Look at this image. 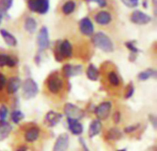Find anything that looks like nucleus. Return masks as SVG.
Here are the masks:
<instances>
[{"mask_svg":"<svg viewBox=\"0 0 157 151\" xmlns=\"http://www.w3.org/2000/svg\"><path fill=\"white\" fill-rule=\"evenodd\" d=\"M92 42L97 48L100 49L105 53H111L114 51V44L111 39L102 31L97 32L93 36Z\"/></svg>","mask_w":157,"mask_h":151,"instance_id":"1","label":"nucleus"},{"mask_svg":"<svg viewBox=\"0 0 157 151\" xmlns=\"http://www.w3.org/2000/svg\"><path fill=\"white\" fill-rule=\"evenodd\" d=\"M54 55L57 61H62L63 58H70L73 55V47L71 42L67 40L59 42L54 50Z\"/></svg>","mask_w":157,"mask_h":151,"instance_id":"2","label":"nucleus"},{"mask_svg":"<svg viewBox=\"0 0 157 151\" xmlns=\"http://www.w3.org/2000/svg\"><path fill=\"white\" fill-rule=\"evenodd\" d=\"M47 88H48V90L52 94H54V95L59 94L63 90V80L57 72H54L49 76L47 79Z\"/></svg>","mask_w":157,"mask_h":151,"instance_id":"3","label":"nucleus"},{"mask_svg":"<svg viewBox=\"0 0 157 151\" xmlns=\"http://www.w3.org/2000/svg\"><path fill=\"white\" fill-rule=\"evenodd\" d=\"M22 90H23V97L26 100H30L36 97L39 92V88L36 81L30 77L25 79L22 84Z\"/></svg>","mask_w":157,"mask_h":151,"instance_id":"4","label":"nucleus"},{"mask_svg":"<svg viewBox=\"0 0 157 151\" xmlns=\"http://www.w3.org/2000/svg\"><path fill=\"white\" fill-rule=\"evenodd\" d=\"M63 113L67 119H74L77 121L82 119L85 115L84 111L73 103H66L63 107Z\"/></svg>","mask_w":157,"mask_h":151,"instance_id":"5","label":"nucleus"},{"mask_svg":"<svg viewBox=\"0 0 157 151\" xmlns=\"http://www.w3.org/2000/svg\"><path fill=\"white\" fill-rule=\"evenodd\" d=\"M29 8L38 14H46L49 11L50 1L49 0H29Z\"/></svg>","mask_w":157,"mask_h":151,"instance_id":"6","label":"nucleus"},{"mask_svg":"<svg viewBox=\"0 0 157 151\" xmlns=\"http://www.w3.org/2000/svg\"><path fill=\"white\" fill-rule=\"evenodd\" d=\"M112 109V103L110 101H103L95 110V114L99 121H104L109 118Z\"/></svg>","mask_w":157,"mask_h":151,"instance_id":"7","label":"nucleus"},{"mask_svg":"<svg viewBox=\"0 0 157 151\" xmlns=\"http://www.w3.org/2000/svg\"><path fill=\"white\" fill-rule=\"evenodd\" d=\"M37 43L39 47V51L42 52L47 49L50 45V39H49V31L46 27H42L38 34L37 37Z\"/></svg>","mask_w":157,"mask_h":151,"instance_id":"8","label":"nucleus"},{"mask_svg":"<svg viewBox=\"0 0 157 151\" xmlns=\"http://www.w3.org/2000/svg\"><path fill=\"white\" fill-rule=\"evenodd\" d=\"M131 20L132 23H135L138 25H145L151 22L152 18L149 15L142 12L141 10H135L132 12L131 16Z\"/></svg>","mask_w":157,"mask_h":151,"instance_id":"9","label":"nucleus"},{"mask_svg":"<svg viewBox=\"0 0 157 151\" xmlns=\"http://www.w3.org/2000/svg\"><path fill=\"white\" fill-rule=\"evenodd\" d=\"M63 118V114L54 111L48 112L44 116V124L49 127H53L57 125Z\"/></svg>","mask_w":157,"mask_h":151,"instance_id":"10","label":"nucleus"},{"mask_svg":"<svg viewBox=\"0 0 157 151\" xmlns=\"http://www.w3.org/2000/svg\"><path fill=\"white\" fill-rule=\"evenodd\" d=\"M68 147H69V136L64 133L57 137L53 147V151H66Z\"/></svg>","mask_w":157,"mask_h":151,"instance_id":"11","label":"nucleus"},{"mask_svg":"<svg viewBox=\"0 0 157 151\" xmlns=\"http://www.w3.org/2000/svg\"><path fill=\"white\" fill-rule=\"evenodd\" d=\"M82 66H73L70 64H66L63 67V75L64 77H72L75 76H78L82 73Z\"/></svg>","mask_w":157,"mask_h":151,"instance_id":"12","label":"nucleus"},{"mask_svg":"<svg viewBox=\"0 0 157 151\" xmlns=\"http://www.w3.org/2000/svg\"><path fill=\"white\" fill-rule=\"evenodd\" d=\"M79 29L81 33L86 36H91L94 32V25L88 18H84L80 20Z\"/></svg>","mask_w":157,"mask_h":151,"instance_id":"13","label":"nucleus"},{"mask_svg":"<svg viewBox=\"0 0 157 151\" xmlns=\"http://www.w3.org/2000/svg\"><path fill=\"white\" fill-rule=\"evenodd\" d=\"M6 91L8 94H10V95L15 94L21 87V80L17 77H11L6 81Z\"/></svg>","mask_w":157,"mask_h":151,"instance_id":"14","label":"nucleus"},{"mask_svg":"<svg viewBox=\"0 0 157 151\" xmlns=\"http://www.w3.org/2000/svg\"><path fill=\"white\" fill-rule=\"evenodd\" d=\"M67 125L71 133L75 136H81L84 132V127L82 124L74 119H67Z\"/></svg>","mask_w":157,"mask_h":151,"instance_id":"15","label":"nucleus"},{"mask_svg":"<svg viewBox=\"0 0 157 151\" xmlns=\"http://www.w3.org/2000/svg\"><path fill=\"white\" fill-rule=\"evenodd\" d=\"M40 137V129L37 126H31L29 129L26 130L24 137L25 140L29 143L35 142Z\"/></svg>","mask_w":157,"mask_h":151,"instance_id":"16","label":"nucleus"},{"mask_svg":"<svg viewBox=\"0 0 157 151\" xmlns=\"http://www.w3.org/2000/svg\"><path fill=\"white\" fill-rule=\"evenodd\" d=\"M102 128H103V125H102L101 121H99L98 119L94 120L90 124L89 128H88V136H89V137L92 138V137H95L96 136H98L101 132Z\"/></svg>","mask_w":157,"mask_h":151,"instance_id":"17","label":"nucleus"},{"mask_svg":"<svg viewBox=\"0 0 157 151\" xmlns=\"http://www.w3.org/2000/svg\"><path fill=\"white\" fill-rule=\"evenodd\" d=\"M11 132H12V125L8 122L6 121L0 122V142L7 138L11 134Z\"/></svg>","mask_w":157,"mask_h":151,"instance_id":"18","label":"nucleus"},{"mask_svg":"<svg viewBox=\"0 0 157 151\" xmlns=\"http://www.w3.org/2000/svg\"><path fill=\"white\" fill-rule=\"evenodd\" d=\"M17 65V60L6 54H0V67L8 66L14 67Z\"/></svg>","mask_w":157,"mask_h":151,"instance_id":"19","label":"nucleus"},{"mask_svg":"<svg viewBox=\"0 0 157 151\" xmlns=\"http://www.w3.org/2000/svg\"><path fill=\"white\" fill-rule=\"evenodd\" d=\"M95 20L100 25H107L111 21V15L107 11H100L95 16Z\"/></svg>","mask_w":157,"mask_h":151,"instance_id":"20","label":"nucleus"},{"mask_svg":"<svg viewBox=\"0 0 157 151\" xmlns=\"http://www.w3.org/2000/svg\"><path fill=\"white\" fill-rule=\"evenodd\" d=\"M0 34H1L2 38L4 39L5 42H6L8 46H10V47H15V46L17 44V39L15 38V36L12 35V34H11L10 32H8L7 30H0Z\"/></svg>","mask_w":157,"mask_h":151,"instance_id":"21","label":"nucleus"},{"mask_svg":"<svg viewBox=\"0 0 157 151\" xmlns=\"http://www.w3.org/2000/svg\"><path fill=\"white\" fill-rule=\"evenodd\" d=\"M86 77L91 81H97L99 77V71L96 66L90 64L86 69Z\"/></svg>","mask_w":157,"mask_h":151,"instance_id":"22","label":"nucleus"},{"mask_svg":"<svg viewBox=\"0 0 157 151\" xmlns=\"http://www.w3.org/2000/svg\"><path fill=\"white\" fill-rule=\"evenodd\" d=\"M156 71L153 68H148L144 71H142L138 74L137 76V78L140 80V81H145V80H148L152 77H156Z\"/></svg>","mask_w":157,"mask_h":151,"instance_id":"23","label":"nucleus"},{"mask_svg":"<svg viewBox=\"0 0 157 151\" xmlns=\"http://www.w3.org/2000/svg\"><path fill=\"white\" fill-rule=\"evenodd\" d=\"M24 28L29 33H34L37 30V22L35 18L29 17L26 18L25 23H24Z\"/></svg>","mask_w":157,"mask_h":151,"instance_id":"24","label":"nucleus"},{"mask_svg":"<svg viewBox=\"0 0 157 151\" xmlns=\"http://www.w3.org/2000/svg\"><path fill=\"white\" fill-rule=\"evenodd\" d=\"M122 137V133L117 127H112L107 134V138L110 141H117Z\"/></svg>","mask_w":157,"mask_h":151,"instance_id":"25","label":"nucleus"},{"mask_svg":"<svg viewBox=\"0 0 157 151\" xmlns=\"http://www.w3.org/2000/svg\"><path fill=\"white\" fill-rule=\"evenodd\" d=\"M108 80L110 86L112 87H119L121 85V80L118 76V74L114 71H110L108 74Z\"/></svg>","mask_w":157,"mask_h":151,"instance_id":"26","label":"nucleus"},{"mask_svg":"<svg viewBox=\"0 0 157 151\" xmlns=\"http://www.w3.org/2000/svg\"><path fill=\"white\" fill-rule=\"evenodd\" d=\"M10 117H11V120H12L13 123L18 124L21 120L24 119L25 115H24V113H23L21 111H19V110H15V111H13V112L11 113Z\"/></svg>","mask_w":157,"mask_h":151,"instance_id":"27","label":"nucleus"},{"mask_svg":"<svg viewBox=\"0 0 157 151\" xmlns=\"http://www.w3.org/2000/svg\"><path fill=\"white\" fill-rule=\"evenodd\" d=\"M75 8V3L74 1H67L63 6V12L65 15L71 14Z\"/></svg>","mask_w":157,"mask_h":151,"instance_id":"28","label":"nucleus"},{"mask_svg":"<svg viewBox=\"0 0 157 151\" xmlns=\"http://www.w3.org/2000/svg\"><path fill=\"white\" fill-rule=\"evenodd\" d=\"M13 4V0H0V11L5 13L7 11Z\"/></svg>","mask_w":157,"mask_h":151,"instance_id":"29","label":"nucleus"},{"mask_svg":"<svg viewBox=\"0 0 157 151\" xmlns=\"http://www.w3.org/2000/svg\"><path fill=\"white\" fill-rule=\"evenodd\" d=\"M125 45L132 52V54H137L139 53V49L134 45L133 42H125Z\"/></svg>","mask_w":157,"mask_h":151,"instance_id":"30","label":"nucleus"},{"mask_svg":"<svg viewBox=\"0 0 157 151\" xmlns=\"http://www.w3.org/2000/svg\"><path fill=\"white\" fill-rule=\"evenodd\" d=\"M7 113H8V110H7L6 106L1 105V107H0V122L6 121V119L7 117Z\"/></svg>","mask_w":157,"mask_h":151,"instance_id":"31","label":"nucleus"},{"mask_svg":"<svg viewBox=\"0 0 157 151\" xmlns=\"http://www.w3.org/2000/svg\"><path fill=\"white\" fill-rule=\"evenodd\" d=\"M135 89L132 85V83H130V85L128 86L127 89H126V93H125V99H130L131 97H132V95L134 94Z\"/></svg>","mask_w":157,"mask_h":151,"instance_id":"32","label":"nucleus"},{"mask_svg":"<svg viewBox=\"0 0 157 151\" xmlns=\"http://www.w3.org/2000/svg\"><path fill=\"white\" fill-rule=\"evenodd\" d=\"M121 2L128 7H135L139 4V0H121Z\"/></svg>","mask_w":157,"mask_h":151,"instance_id":"33","label":"nucleus"},{"mask_svg":"<svg viewBox=\"0 0 157 151\" xmlns=\"http://www.w3.org/2000/svg\"><path fill=\"white\" fill-rule=\"evenodd\" d=\"M6 76L2 73H0V92L4 89V88L6 87Z\"/></svg>","mask_w":157,"mask_h":151,"instance_id":"34","label":"nucleus"},{"mask_svg":"<svg viewBox=\"0 0 157 151\" xmlns=\"http://www.w3.org/2000/svg\"><path fill=\"white\" fill-rule=\"evenodd\" d=\"M140 126V125H130V126H127L125 129H124V132L127 133V134H131L134 131H136L138 129V127Z\"/></svg>","mask_w":157,"mask_h":151,"instance_id":"35","label":"nucleus"},{"mask_svg":"<svg viewBox=\"0 0 157 151\" xmlns=\"http://www.w3.org/2000/svg\"><path fill=\"white\" fill-rule=\"evenodd\" d=\"M121 114L120 112H115L113 113V121L115 124H119L121 122Z\"/></svg>","mask_w":157,"mask_h":151,"instance_id":"36","label":"nucleus"},{"mask_svg":"<svg viewBox=\"0 0 157 151\" xmlns=\"http://www.w3.org/2000/svg\"><path fill=\"white\" fill-rule=\"evenodd\" d=\"M86 1H88V2H95L99 6H101V7L106 6V5H107V1L106 0H86Z\"/></svg>","mask_w":157,"mask_h":151,"instance_id":"37","label":"nucleus"},{"mask_svg":"<svg viewBox=\"0 0 157 151\" xmlns=\"http://www.w3.org/2000/svg\"><path fill=\"white\" fill-rule=\"evenodd\" d=\"M79 142H80V145H81V147H82V149H83V151H90L89 150V149L87 148V146H86V141H85V139H84V138L80 137V138H79Z\"/></svg>","mask_w":157,"mask_h":151,"instance_id":"38","label":"nucleus"},{"mask_svg":"<svg viewBox=\"0 0 157 151\" xmlns=\"http://www.w3.org/2000/svg\"><path fill=\"white\" fill-rule=\"evenodd\" d=\"M28 150V148L26 147V146H20V147H18L16 151H27Z\"/></svg>","mask_w":157,"mask_h":151,"instance_id":"39","label":"nucleus"},{"mask_svg":"<svg viewBox=\"0 0 157 151\" xmlns=\"http://www.w3.org/2000/svg\"><path fill=\"white\" fill-rule=\"evenodd\" d=\"M3 15H4V13L0 11V24H1V21H2V18H3Z\"/></svg>","mask_w":157,"mask_h":151,"instance_id":"40","label":"nucleus"},{"mask_svg":"<svg viewBox=\"0 0 157 151\" xmlns=\"http://www.w3.org/2000/svg\"><path fill=\"white\" fill-rule=\"evenodd\" d=\"M117 151H127V149H119V150Z\"/></svg>","mask_w":157,"mask_h":151,"instance_id":"41","label":"nucleus"}]
</instances>
